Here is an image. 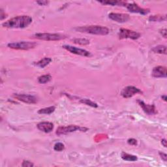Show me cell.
Returning <instances> with one entry per match:
<instances>
[{
    "mask_svg": "<svg viewBox=\"0 0 167 167\" xmlns=\"http://www.w3.org/2000/svg\"><path fill=\"white\" fill-rule=\"evenodd\" d=\"M1 16H0V17H1V20H3V18H5V17H7L6 15H5V14H4V12H3V10L2 9H1V15H0Z\"/></svg>",
    "mask_w": 167,
    "mask_h": 167,
    "instance_id": "cell-30",
    "label": "cell"
},
{
    "mask_svg": "<svg viewBox=\"0 0 167 167\" xmlns=\"http://www.w3.org/2000/svg\"><path fill=\"white\" fill-rule=\"evenodd\" d=\"M33 37L35 38L44 41H60L65 38V36L60 33H36Z\"/></svg>",
    "mask_w": 167,
    "mask_h": 167,
    "instance_id": "cell-4",
    "label": "cell"
},
{
    "mask_svg": "<svg viewBox=\"0 0 167 167\" xmlns=\"http://www.w3.org/2000/svg\"><path fill=\"white\" fill-rule=\"evenodd\" d=\"M166 29H161L160 30V33L162 35L165 37V38H166Z\"/></svg>",
    "mask_w": 167,
    "mask_h": 167,
    "instance_id": "cell-28",
    "label": "cell"
},
{
    "mask_svg": "<svg viewBox=\"0 0 167 167\" xmlns=\"http://www.w3.org/2000/svg\"><path fill=\"white\" fill-rule=\"evenodd\" d=\"M127 142H128L129 144L132 145V146H136V145L137 144L136 140L134 139V138H130V139H129L128 141H127Z\"/></svg>",
    "mask_w": 167,
    "mask_h": 167,
    "instance_id": "cell-26",
    "label": "cell"
},
{
    "mask_svg": "<svg viewBox=\"0 0 167 167\" xmlns=\"http://www.w3.org/2000/svg\"><path fill=\"white\" fill-rule=\"evenodd\" d=\"M51 79H52V77L49 74L42 75V76H41L38 78V82L40 84H46L50 82Z\"/></svg>",
    "mask_w": 167,
    "mask_h": 167,
    "instance_id": "cell-21",
    "label": "cell"
},
{
    "mask_svg": "<svg viewBox=\"0 0 167 167\" xmlns=\"http://www.w3.org/2000/svg\"><path fill=\"white\" fill-rule=\"evenodd\" d=\"M161 144H162L163 145V146L166 148V139H163L162 141H161Z\"/></svg>",
    "mask_w": 167,
    "mask_h": 167,
    "instance_id": "cell-31",
    "label": "cell"
},
{
    "mask_svg": "<svg viewBox=\"0 0 167 167\" xmlns=\"http://www.w3.org/2000/svg\"><path fill=\"white\" fill-rule=\"evenodd\" d=\"M51 61H52V59L50 58H45L42 59L41 60L39 61L38 62H37L36 63H35V65L37 67H41V68H45L46 66H47L48 64H49Z\"/></svg>",
    "mask_w": 167,
    "mask_h": 167,
    "instance_id": "cell-15",
    "label": "cell"
},
{
    "mask_svg": "<svg viewBox=\"0 0 167 167\" xmlns=\"http://www.w3.org/2000/svg\"><path fill=\"white\" fill-rule=\"evenodd\" d=\"M33 165H34L33 163L28 161H24L22 165V166L23 167H31V166H33Z\"/></svg>",
    "mask_w": 167,
    "mask_h": 167,
    "instance_id": "cell-25",
    "label": "cell"
},
{
    "mask_svg": "<svg viewBox=\"0 0 167 167\" xmlns=\"http://www.w3.org/2000/svg\"><path fill=\"white\" fill-rule=\"evenodd\" d=\"M37 126V128H38L40 131L45 132L46 133H50L54 129L53 123L50 122H41L38 123Z\"/></svg>",
    "mask_w": 167,
    "mask_h": 167,
    "instance_id": "cell-14",
    "label": "cell"
},
{
    "mask_svg": "<svg viewBox=\"0 0 167 167\" xmlns=\"http://www.w3.org/2000/svg\"><path fill=\"white\" fill-rule=\"evenodd\" d=\"M80 102H81L82 103H84L86 105H88V106H92L94 108H97L98 106V105L97 104V103H94V102H93V101H91V100H90V99H81V100H80Z\"/></svg>",
    "mask_w": 167,
    "mask_h": 167,
    "instance_id": "cell-22",
    "label": "cell"
},
{
    "mask_svg": "<svg viewBox=\"0 0 167 167\" xmlns=\"http://www.w3.org/2000/svg\"><path fill=\"white\" fill-rule=\"evenodd\" d=\"M150 21L153 22H161V21H166V15H153L151 16L149 18Z\"/></svg>",
    "mask_w": 167,
    "mask_h": 167,
    "instance_id": "cell-20",
    "label": "cell"
},
{
    "mask_svg": "<svg viewBox=\"0 0 167 167\" xmlns=\"http://www.w3.org/2000/svg\"><path fill=\"white\" fill-rule=\"evenodd\" d=\"M137 102H138V104L141 106L142 110H144V112L148 115H153L157 113V110H156V108L154 105L147 104L145 103L144 102L140 100H138Z\"/></svg>",
    "mask_w": 167,
    "mask_h": 167,
    "instance_id": "cell-12",
    "label": "cell"
},
{
    "mask_svg": "<svg viewBox=\"0 0 167 167\" xmlns=\"http://www.w3.org/2000/svg\"><path fill=\"white\" fill-rule=\"evenodd\" d=\"M63 48L71 53L74 54L84 56V57H90V56H91L90 52H88V51L84 49H82V48L72 47V46L71 45H64L63 46Z\"/></svg>",
    "mask_w": 167,
    "mask_h": 167,
    "instance_id": "cell-7",
    "label": "cell"
},
{
    "mask_svg": "<svg viewBox=\"0 0 167 167\" xmlns=\"http://www.w3.org/2000/svg\"><path fill=\"white\" fill-rule=\"evenodd\" d=\"M152 51L155 53L166 54V47L164 45H159L152 48Z\"/></svg>",
    "mask_w": 167,
    "mask_h": 167,
    "instance_id": "cell-17",
    "label": "cell"
},
{
    "mask_svg": "<svg viewBox=\"0 0 167 167\" xmlns=\"http://www.w3.org/2000/svg\"><path fill=\"white\" fill-rule=\"evenodd\" d=\"M37 3H38L39 5H47L48 3V1H37Z\"/></svg>",
    "mask_w": 167,
    "mask_h": 167,
    "instance_id": "cell-29",
    "label": "cell"
},
{
    "mask_svg": "<svg viewBox=\"0 0 167 167\" xmlns=\"http://www.w3.org/2000/svg\"><path fill=\"white\" fill-rule=\"evenodd\" d=\"M142 91L140 90V89L137 88L134 86H127L123 90H122L121 95H122L123 97L128 99L131 98L134 95L138 93H142Z\"/></svg>",
    "mask_w": 167,
    "mask_h": 167,
    "instance_id": "cell-8",
    "label": "cell"
},
{
    "mask_svg": "<svg viewBox=\"0 0 167 167\" xmlns=\"http://www.w3.org/2000/svg\"><path fill=\"white\" fill-rule=\"evenodd\" d=\"M87 129L80 127L77 125H68L66 127H60L56 131V134L60 136L62 134H67L72 132H75L77 131H86Z\"/></svg>",
    "mask_w": 167,
    "mask_h": 167,
    "instance_id": "cell-5",
    "label": "cell"
},
{
    "mask_svg": "<svg viewBox=\"0 0 167 167\" xmlns=\"http://www.w3.org/2000/svg\"><path fill=\"white\" fill-rule=\"evenodd\" d=\"M127 8L129 11L134 13H139V14L142 15H146L150 13V9H144V8H141L139 7L138 5L136 3H130L127 4L126 5Z\"/></svg>",
    "mask_w": 167,
    "mask_h": 167,
    "instance_id": "cell-10",
    "label": "cell"
},
{
    "mask_svg": "<svg viewBox=\"0 0 167 167\" xmlns=\"http://www.w3.org/2000/svg\"><path fill=\"white\" fill-rule=\"evenodd\" d=\"M37 44L33 42H29V41H20V42H12L8 44V47L13 49L15 50H27L33 48Z\"/></svg>",
    "mask_w": 167,
    "mask_h": 167,
    "instance_id": "cell-3",
    "label": "cell"
},
{
    "mask_svg": "<svg viewBox=\"0 0 167 167\" xmlns=\"http://www.w3.org/2000/svg\"><path fill=\"white\" fill-rule=\"evenodd\" d=\"M73 41L76 44H79L82 45H88L90 43V41L88 39H75L73 40Z\"/></svg>",
    "mask_w": 167,
    "mask_h": 167,
    "instance_id": "cell-23",
    "label": "cell"
},
{
    "mask_svg": "<svg viewBox=\"0 0 167 167\" xmlns=\"http://www.w3.org/2000/svg\"><path fill=\"white\" fill-rule=\"evenodd\" d=\"M65 149V146L64 144L61 143V142H58V143H56L54 146V150L56 152H61Z\"/></svg>",
    "mask_w": 167,
    "mask_h": 167,
    "instance_id": "cell-24",
    "label": "cell"
},
{
    "mask_svg": "<svg viewBox=\"0 0 167 167\" xmlns=\"http://www.w3.org/2000/svg\"><path fill=\"white\" fill-rule=\"evenodd\" d=\"M56 109L55 106H49L45 109H42L38 111V114H50L54 112Z\"/></svg>",
    "mask_w": 167,
    "mask_h": 167,
    "instance_id": "cell-19",
    "label": "cell"
},
{
    "mask_svg": "<svg viewBox=\"0 0 167 167\" xmlns=\"http://www.w3.org/2000/svg\"><path fill=\"white\" fill-rule=\"evenodd\" d=\"M77 31L82 32V33H87L93 35H106L109 34V29L106 27L101 26H82L76 28Z\"/></svg>",
    "mask_w": 167,
    "mask_h": 167,
    "instance_id": "cell-2",
    "label": "cell"
},
{
    "mask_svg": "<svg viewBox=\"0 0 167 167\" xmlns=\"http://www.w3.org/2000/svg\"><path fill=\"white\" fill-rule=\"evenodd\" d=\"M152 76L155 78H166V67L164 66H157L153 68Z\"/></svg>",
    "mask_w": 167,
    "mask_h": 167,
    "instance_id": "cell-13",
    "label": "cell"
},
{
    "mask_svg": "<svg viewBox=\"0 0 167 167\" xmlns=\"http://www.w3.org/2000/svg\"><path fill=\"white\" fill-rule=\"evenodd\" d=\"M32 22V18L29 16H18L11 18L2 24L3 27L9 28H24Z\"/></svg>",
    "mask_w": 167,
    "mask_h": 167,
    "instance_id": "cell-1",
    "label": "cell"
},
{
    "mask_svg": "<svg viewBox=\"0 0 167 167\" xmlns=\"http://www.w3.org/2000/svg\"><path fill=\"white\" fill-rule=\"evenodd\" d=\"M159 155L161 156V157L164 161H167V155L165 153H163V152H159Z\"/></svg>",
    "mask_w": 167,
    "mask_h": 167,
    "instance_id": "cell-27",
    "label": "cell"
},
{
    "mask_svg": "<svg viewBox=\"0 0 167 167\" xmlns=\"http://www.w3.org/2000/svg\"><path fill=\"white\" fill-rule=\"evenodd\" d=\"M118 36L120 39H131L133 40L138 39L140 37H141V34L138 32L129 30L127 29L122 28L120 29L119 33H118Z\"/></svg>",
    "mask_w": 167,
    "mask_h": 167,
    "instance_id": "cell-6",
    "label": "cell"
},
{
    "mask_svg": "<svg viewBox=\"0 0 167 167\" xmlns=\"http://www.w3.org/2000/svg\"><path fill=\"white\" fill-rule=\"evenodd\" d=\"M101 3H103L104 5H110L112 6H114V5H119V6H126L127 3L120 1H100Z\"/></svg>",
    "mask_w": 167,
    "mask_h": 167,
    "instance_id": "cell-16",
    "label": "cell"
},
{
    "mask_svg": "<svg viewBox=\"0 0 167 167\" xmlns=\"http://www.w3.org/2000/svg\"><path fill=\"white\" fill-rule=\"evenodd\" d=\"M122 158L123 160L127 161H136L138 159L135 155H133L131 154H128V153L122 152Z\"/></svg>",
    "mask_w": 167,
    "mask_h": 167,
    "instance_id": "cell-18",
    "label": "cell"
},
{
    "mask_svg": "<svg viewBox=\"0 0 167 167\" xmlns=\"http://www.w3.org/2000/svg\"><path fill=\"white\" fill-rule=\"evenodd\" d=\"M15 97L18 101H22L28 104H35L37 102V99L35 96L26 95V94H15Z\"/></svg>",
    "mask_w": 167,
    "mask_h": 167,
    "instance_id": "cell-9",
    "label": "cell"
},
{
    "mask_svg": "<svg viewBox=\"0 0 167 167\" xmlns=\"http://www.w3.org/2000/svg\"><path fill=\"white\" fill-rule=\"evenodd\" d=\"M109 17L110 19L119 23H123L127 22L129 19V16L123 13H111L109 15Z\"/></svg>",
    "mask_w": 167,
    "mask_h": 167,
    "instance_id": "cell-11",
    "label": "cell"
},
{
    "mask_svg": "<svg viewBox=\"0 0 167 167\" xmlns=\"http://www.w3.org/2000/svg\"><path fill=\"white\" fill-rule=\"evenodd\" d=\"M161 98H162L165 101H166V95H163L162 97H161Z\"/></svg>",
    "mask_w": 167,
    "mask_h": 167,
    "instance_id": "cell-32",
    "label": "cell"
}]
</instances>
